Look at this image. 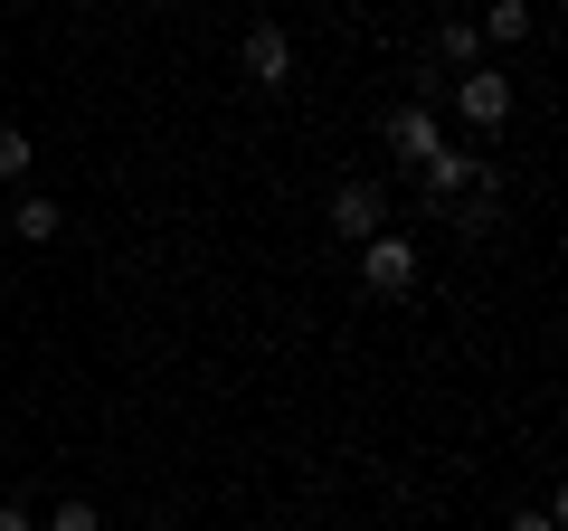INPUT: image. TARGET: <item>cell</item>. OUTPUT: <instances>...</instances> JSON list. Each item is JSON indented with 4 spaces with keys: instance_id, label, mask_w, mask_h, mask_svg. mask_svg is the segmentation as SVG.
Returning <instances> with one entry per match:
<instances>
[{
    "instance_id": "3",
    "label": "cell",
    "mask_w": 568,
    "mask_h": 531,
    "mask_svg": "<svg viewBox=\"0 0 568 531\" xmlns=\"http://www.w3.org/2000/svg\"><path fill=\"white\" fill-rule=\"evenodd\" d=\"M455 114H465L474 133H503V123H511V77H493V67H465V77H455Z\"/></svg>"
},
{
    "instance_id": "11",
    "label": "cell",
    "mask_w": 568,
    "mask_h": 531,
    "mask_svg": "<svg viewBox=\"0 0 568 531\" xmlns=\"http://www.w3.org/2000/svg\"><path fill=\"white\" fill-rule=\"evenodd\" d=\"M48 531H104V512H95V503H85V493H67V503H58V512H48Z\"/></svg>"
},
{
    "instance_id": "1",
    "label": "cell",
    "mask_w": 568,
    "mask_h": 531,
    "mask_svg": "<svg viewBox=\"0 0 568 531\" xmlns=\"http://www.w3.org/2000/svg\"><path fill=\"white\" fill-rule=\"evenodd\" d=\"M361 285L379 294V304H398V294H417V238H398V228H379V238H361Z\"/></svg>"
},
{
    "instance_id": "7",
    "label": "cell",
    "mask_w": 568,
    "mask_h": 531,
    "mask_svg": "<svg viewBox=\"0 0 568 531\" xmlns=\"http://www.w3.org/2000/svg\"><path fill=\"white\" fill-rule=\"evenodd\" d=\"M426 67H455V77H465V67H484V29H474V20H436Z\"/></svg>"
},
{
    "instance_id": "9",
    "label": "cell",
    "mask_w": 568,
    "mask_h": 531,
    "mask_svg": "<svg viewBox=\"0 0 568 531\" xmlns=\"http://www.w3.org/2000/svg\"><path fill=\"white\" fill-rule=\"evenodd\" d=\"M530 20H540L530 0H493V10H484L474 29H484V39H503V48H521V39H530Z\"/></svg>"
},
{
    "instance_id": "2",
    "label": "cell",
    "mask_w": 568,
    "mask_h": 531,
    "mask_svg": "<svg viewBox=\"0 0 568 531\" xmlns=\"http://www.w3.org/2000/svg\"><path fill=\"white\" fill-rule=\"evenodd\" d=\"M237 67H246V86H256V96H284V86H294V39H284V20H256L237 39Z\"/></svg>"
},
{
    "instance_id": "12",
    "label": "cell",
    "mask_w": 568,
    "mask_h": 531,
    "mask_svg": "<svg viewBox=\"0 0 568 531\" xmlns=\"http://www.w3.org/2000/svg\"><path fill=\"white\" fill-rule=\"evenodd\" d=\"M503 531H559V512H549V503H540V512H511Z\"/></svg>"
},
{
    "instance_id": "5",
    "label": "cell",
    "mask_w": 568,
    "mask_h": 531,
    "mask_svg": "<svg viewBox=\"0 0 568 531\" xmlns=\"http://www.w3.org/2000/svg\"><path fill=\"white\" fill-rule=\"evenodd\" d=\"M332 228H342L351 247L379 238V228H388V190L379 181H342V190H332Z\"/></svg>"
},
{
    "instance_id": "10",
    "label": "cell",
    "mask_w": 568,
    "mask_h": 531,
    "mask_svg": "<svg viewBox=\"0 0 568 531\" xmlns=\"http://www.w3.org/2000/svg\"><path fill=\"white\" fill-rule=\"evenodd\" d=\"M29 162H39V143H29L20 123H0V181H29Z\"/></svg>"
},
{
    "instance_id": "6",
    "label": "cell",
    "mask_w": 568,
    "mask_h": 531,
    "mask_svg": "<svg viewBox=\"0 0 568 531\" xmlns=\"http://www.w3.org/2000/svg\"><path fill=\"white\" fill-rule=\"evenodd\" d=\"M379 133H388V152H398L407 171H417L426 152H446V133H436V114H426V104H398V114H388Z\"/></svg>"
},
{
    "instance_id": "14",
    "label": "cell",
    "mask_w": 568,
    "mask_h": 531,
    "mask_svg": "<svg viewBox=\"0 0 568 531\" xmlns=\"http://www.w3.org/2000/svg\"><path fill=\"white\" fill-rule=\"evenodd\" d=\"M0 247H10V219H0Z\"/></svg>"
},
{
    "instance_id": "13",
    "label": "cell",
    "mask_w": 568,
    "mask_h": 531,
    "mask_svg": "<svg viewBox=\"0 0 568 531\" xmlns=\"http://www.w3.org/2000/svg\"><path fill=\"white\" fill-rule=\"evenodd\" d=\"M0 531H39V522H29V512H20V503H0Z\"/></svg>"
},
{
    "instance_id": "8",
    "label": "cell",
    "mask_w": 568,
    "mask_h": 531,
    "mask_svg": "<svg viewBox=\"0 0 568 531\" xmlns=\"http://www.w3.org/2000/svg\"><path fill=\"white\" fill-rule=\"evenodd\" d=\"M0 219H10V238H20V247H58L67 209L48 200V190H29V200H20V209H0Z\"/></svg>"
},
{
    "instance_id": "4",
    "label": "cell",
    "mask_w": 568,
    "mask_h": 531,
    "mask_svg": "<svg viewBox=\"0 0 568 531\" xmlns=\"http://www.w3.org/2000/svg\"><path fill=\"white\" fill-rule=\"evenodd\" d=\"M474 162H484V152H455V143L417 162V200H426V219H436L446 200H465V190H474Z\"/></svg>"
}]
</instances>
